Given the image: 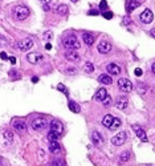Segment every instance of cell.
<instances>
[{"label": "cell", "mask_w": 155, "mask_h": 166, "mask_svg": "<svg viewBox=\"0 0 155 166\" xmlns=\"http://www.w3.org/2000/svg\"><path fill=\"white\" fill-rule=\"evenodd\" d=\"M62 44H64V47H65L66 49H72V51H76V49H78V48L81 47L80 41L77 40V37H76L74 35H69V36L64 37Z\"/></svg>", "instance_id": "cell-1"}, {"label": "cell", "mask_w": 155, "mask_h": 166, "mask_svg": "<svg viewBox=\"0 0 155 166\" xmlns=\"http://www.w3.org/2000/svg\"><path fill=\"white\" fill-rule=\"evenodd\" d=\"M12 12H13V16L18 20H25L29 16V9L27 7H24V5H18V7H15Z\"/></svg>", "instance_id": "cell-2"}, {"label": "cell", "mask_w": 155, "mask_h": 166, "mask_svg": "<svg viewBox=\"0 0 155 166\" xmlns=\"http://www.w3.org/2000/svg\"><path fill=\"white\" fill-rule=\"evenodd\" d=\"M48 126V121L45 118H42V117H38V118H35L32 121V128L37 130V132H41L44 130Z\"/></svg>", "instance_id": "cell-3"}, {"label": "cell", "mask_w": 155, "mask_h": 166, "mask_svg": "<svg viewBox=\"0 0 155 166\" xmlns=\"http://www.w3.org/2000/svg\"><path fill=\"white\" fill-rule=\"evenodd\" d=\"M118 88H119V91L129 93L132 91V82L127 79H119L118 80Z\"/></svg>", "instance_id": "cell-4"}, {"label": "cell", "mask_w": 155, "mask_h": 166, "mask_svg": "<svg viewBox=\"0 0 155 166\" xmlns=\"http://www.w3.org/2000/svg\"><path fill=\"white\" fill-rule=\"evenodd\" d=\"M32 47H33V41L31 40V39H23V40H20L18 43V48L20 49V51H23V52H27Z\"/></svg>", "instance_id": "cell-5"}, {"label": "cell", "mask_w": 155, "mask_h": 166, "mask_svg": "<svg viewBox=\"0 0 155 166\" xmlns=\"http://www.w3.org/2000/svg\"><path fill=\"white\" fill-rule=\"evenodd\" d=\"M126 141V133L125 132H119L118 134H115L113 138H112V143L115 146H121L123 145V142Z\"/></svg>", "instance_id": "cell-6"}, {"label": "cell", "mask_w": 155, "mask_h": 166, "mask_svg": "<svg viewBox=\"0 0 155 166\" xmlns=\"http://www.w3.org/2000/svg\"><path fill=\"white\" fill-rule=\"evenodd\" d=\"M141 21L142 23H145V24H150L151 21H152V19H154V15H152V12L150 9H145L143 12L141 13Z\"/></svg>", "instance_id": "cell-7"}, {"label": "cell", "mask_w": 155, "mask_h": 166, "mask_svg": "<svg viewBox=\"0 0 155 166\" xmlns=\"http://www.w3.org/2000/svg\"><path fill=\"white\" fill-rule=\"evenodd\" d=\"M110 51H112V44H110L109 41H105V40L99 41V44H98V52H99V53L106 54V53H109Z\"/></svg>", "instance_id": "cell-8"}, {"label": "cell", "mask_w": 155, "mask_h": 166, "mask_svg": "<svg viewBox=\"0 0 155 166\" xmlns=\"http://www.w3.org/2000/svg\"><path fill=\"white\" fill-rule=\"evenodd\" d=\"M62 129H64V126H62V124L58 120H54V121H52V124H51V132H53V133H56V134H61L62 133Z\"/></svg>", "instance_id": "cell-9"}, {"label": "cell", "mask_w": 155, "mask_h": 166, "mask_svg": "<svg viewBox=\"0 0 155 166\" xmlns=\"http://www.w3.org/2000/svg\"><path fill=\"white\" fill-rule=\"evenodd\" d=\"M12 126H13V129L18 130L19 133L27 132V124L24 122V121H21V120H15L12 122Z\"/></svg>", "instance_id": "cell-10"}, {"label": "cell", "mask_w": 155, "mask_h": 166, "mask_svg": "<svg viewBox=\"0 0 155 166\" xmlns=\"http://www.w3.org/2000/svg\"><path fill=\"white\" fill-rule=\"evenodd\" d=\"M49 152L53 154H58L61 152V146H60L57 140H49Z\"/></svg>", "instance_id": "cell-11"}, {"label": "cell", "mask_w": 155, "mask_h": 166, "mask_svg": "<svg viewBox=\"0 0 155 166\" xmlns=\"http://www.w3.org/2000/svg\"><path fill=\"white\" fill-rule=\"evenodd\" d=\"M127 104H129V100H127V97L119 96L117 98V101H115V106H117L118 109H121V110H123V109L127 108Z\"/></svg>", "instance_id": "cell-12"}, {"label": "cell", "mask_w": 155, "mask_h": 166, "mask_svg": "<svg viewBox=\"0 0 155 166\" xmlns=\"http://www.w3.org/2000/svg\"><path fill=\"white\" fill-rule=\"evenodd\" d=\"M41 59H42V56L38 52L28 53V56H27V60H28V63H31V64H37Z\"/></svg>", "instance_id": "cell-13"}, {"label": "cell", "mask_w": 155, "mask_h": 166, "mask_svg": "<svg viewBox=\"0 0 155 166\" xmlns=\"http://www.w3.org/2000/svg\"><path fill=\"white\" fill-rule=\"evenodd\" d=\"M106 69H108V72H109V75H112V76H118V75L121 73V66L117 65V64H114V63L109 64V65L106 66Z\"/></svg>", "instance_id": "cell-14"}, {"label": "cell", "mask_w": 155, "mask_h": 166, "mask_svg": "<svg viewBox=\"0 0 155 166\" xmlns=\"http://www.w3.org/2000/svg\"><path fill=\"white\" fill-rule=\"evenodd\" d=\"M132 130L137 133V136L139 137L143 142H147V136H146V133H145V130H143L139 125H134V126H132Z\"/></svg>", "instance_id": "cell-15"}, {"label": "cell", "mask_w": 155, "mask_h": 166, "mask_svg": "<svg viewBox=\"0 0 155 166\" xmlns=\"http://www.w3.org/2000/svg\"><path fill=\"white\" fill-rule=\"evenodd\" d=\"M65 57L69 60V61H78L80 60V54L76 51H72V49H68V52L65 53Z\"/></svg>", "instance_id": "cell-16"}, {"label": "cell", "mask_w": 155, "mask_h": 166, "mask_svg": "<svg viewBox=\"0 0 155 166\" xmlns=\"http://www.w3.org/2000/svg\"><path fill=\"white\" fill-rule=\"evenodd\" d=\"M92 141H93L94 145L98 146V145H101V143L103 142V137L99 134L98 132H93V133H92Z\"/></svg>", "instance_id": "cell-17"}, {"label": "cell", "mask_w": 155, "mask_h": 166, "mask_svg": "<svg viewBox=\"0 0 155 166\" xmlns=\"http://www.w3.org/2000/svg\"><path fill=\"white\" fill-rule=\"evenodd\" d=\"M82 40H84V43L86 44V45H92V44L94 43V36L89 32H85L84 35H82Z\"/></svg>", "instance_id": "cell-18"}, {"label": "cell", "mask_w": 155, "mask_h": 166, "mask_svg": "<svg viewBox=\"0 0 155 166\" xmlns=\"http://www.w3.org/2000/svg\"><path fill=\"white\" fill-rule=\"evenodd\" d=\"M98 81L101 82V84H105V85H109V84H112L113 82V79L110 77L109 75H101L98 77Z\"/></svg>", "instance_id": "cell-19"}, {"label": "cell", "mask_w": 155, "mask_h": 166, "mask_svg": "<svg viewBox=\"0 0 155 166\" xmlns=\"http://www.w3.org/2000/svg\"><path fill=\"white\" fill-rule=\"evenodd\" d=\"M108 96V92L106 89H103V88H101V89H98L97 93H96V100H98V101H102V100Z\"/></svg>", "instance_id": "cell-20"}, {"label": "cell", "mask_w": 155, "mask_h": 166, "mask_svg": "<svg viewBox=\"0 0 155 166\" xmlns=\"http://www.w3.org/2000/svg\"><path fill=\"white\" fill-rule=\"evenodd\" d=\"M113 116H110V114H106L103 117V120H102V124H103V126H106V128H110V125H112V122H113Z\"/></svg>", "instance_id": "cell-21"}, {"label": "cell", "mask_w": 155, "mask_h": 166, "mask_svg": "<svg viewBox=\"0 0 155 166\" xmlns=\"http://www.w3.org/2000/svg\"><path fill=\"white\" fill-rule=\"evenodd\" d=\"M141 5V3L139 2H137V0H131V2L129 3V5H127V11L129 12H131V11H134L135 8H138Z\"/></svg>", "instance_id": "cell-22"}, {"label": "cell", "mask_w": 155, "mask_h": 166, "mask_svg": "<svg viewBox=\"0 0 155 166\" xmlns=\"http://www.w3.org/2000/svg\"><path fill=\"white\" fill-rule=\"evenodd\" d=\"M56 12L58 15H66V13H68V5H65V4L58 5V7L56 8Z\"/></svg>", "instance_id": "cell-23"}, {"label": "cell", "mask_w": 155, "mask_h": 166, "mask_svg": "<svg viewBox=\"0 0 155 166\" xmlns=\"http://www.w3.org/2000/svg\"><path fill=\"white\" fill-rule=\"evenodd\" d=\"M69 109H70L73 113H80V106H78V104H76L74 101H69Z\"/></svg>", "instance_id": "cell-24"}, {"label": "cell", "mask_w": 155, "mask_h": 166, "mask_svg": "<svg viewBox=\"0 0 155 166\" xmlns=\"http://www.w3.org/2000/svg\"><path fill=\"white\" fill-rule=\"evenodd\" d=\"M119 126H121V120L119 118H113V122H112V125H110L109 129L115 130V129H118Z\"/></svg>", "instance_id": "cell-25"}, {"label": "cell", "mask_w": 155, "mask_h": 166, "mask_svg": "<svg viewBox=\"0 0 155 166\" xmlns=\"http://www.w3.org/2000/svg\"><path fill=\"white\" fill-rule=\"evenodd\" d=\"M4 138L11 143V142L13 141V133L11 132V130H5V132H4Z\"/></svg>", "instance_id": "cell-26"}, {"label": "cell", "mask_w": 155, "mask_h": 166, "mask_svg": "<svg viewBox=\"0 0 155 166\" xmlns=\"http://www.w3.org/2000/svg\"><path fill=\"white\" fill-rule=\"evenodd\" d=\"M84 70L86 72V73H92V72L94 70V65L92 64V63H85V66H84Z\"/></svg>", "instance_id": "cell-27"}, {"label": "cell", "mask_w": 155, "mask_h": 166, "mask_svg": "<svg viewBox=\"0 0 155 166\" xmlns=\"http://www.w3.org/2000/svg\"><path fill=\"white\" fill-rule=\"evenodd\" d=\"M129 159H130V153L129 152H125V153L121 154V157H119L121 162H126V161H129Z\"/></svg>", "instance_id": "cell-28"}, {"label": "cell", "mask_w": 155, "mask_h": 166, "mask_svg": "<svg viewBox=\"0 0 155 166\" xmlns=\"http://www.w3.org/2000/svg\"><path fill=\"white\" fill-rule=\"evenodd\" d=\"M7 45H8V40L3 35H0V48H2V47H7Z\"/></svg>", "instance_id": "cell-29"}, {"label": "cell", "mask_w": 155, "mask_h": 166, "mask_svg": "<svg viewBox=\"0 0 155 166\" xmlns=\"http://www.w3.org/2000/svg\"><path fill=\"white\" fill-rule=\"evenodd\" d=\"M102 104L105 105V106H109V105L112 104V97H110V96H106V97L102 100Z\"/></svg>", "instance_id": "cell-30"}, {"label": "cell", "mask_w": 155, "mask_h": 166, "mask_svg": "<svg viewBox=\"0 0 155 166\" xmlns=\"http://www.w3.org/2000/svg\"><path fill=\"white\" fill-rule=\"evenodd\" d=\"M57 88H58V91H61L65 96H68V89H66V88H65V85H62V84H58V86H57Z\"/></svg>", "instance_id": "cell-31"}, {"label": "cell", "mask_w": 155, "mask_h": 166, "mask_svg": "<svg viewBox=\"0 0 155 166\" xmlns=\"http://www.w3.org/2000/svg\"><path fill=\"white\" fill-rule=\"evenodd\" d=\"M102 16H103V18H105V19H108V20H110V19H112V18H113V12H109V11H106V12H103V13H102Z\"/></svg>", "instance_id": "cell-32"}, {"label": "cell", "mask_w": 155, "mask_h": 166, "mask_svg": "<svg viewBox=\"0 0 155 166\" xmlns=\"http://www.w3.org/2000/svg\"><path fill=\"white\" fill-rule=\"evenodd\" d=\"M44 37H45V40H52V37H53V33L49 31V32H45L44 33Z\"/></svg>", "instance_id": "cell-33"}, {"label": "cell", "mask_w": 155, "mask_h": 166, "mask_svg": "<svg viewBox=\"0 0 155 166\" xmlns=\"http://www.w3.org/2000/svg\"><path fill=\"white\" fill-rule=\"evenodd\" d=\"M99 8H101L102 11H105L108 8V4H106V0H102L101 3H99Z\"/></svg>", "instance_id": "cell-34"}, {"label": "cell", "mask_w": 155, "mask_h": 166, "mask_svg": "<svg viewBox=\"0 0 155 166\" xmlns=\"http://www.w3.org/2000/svg\"><path fill=\"white\" fill-rule=\"evenodd\" d=\"M0 57H2L3 60H7V59H8V56H7V53H5V52H2V53H0Z\"/></svg>", "instance_id": "cell-35"}, {"label": "cell", "mask_w": 155, "mask_h": 166, "mask_svg": "<svg viewBox=\"0 0 155 166\" xmlns=\"http://www.w3.org/2000/svg\"><path fill=\"white\" fill-rule=\"evenodd\" d=\"M135 75H137L138 77H139V76H142V69H139V68H137V69H135Z\"/></svg>", "instance_id": "cell-36"}, {"label": "cell", "mask_w": 155, "mask_h": 166, "mask_svg": "<svg viewBox=\"0 0 155 166\" xmlns=\"http://www.w3.org/2000/svg\"><path fill=\"white\" fill-rule=\"evenodd\" d=\"M89 15H94V16H96V15H98V11L97 9H92L90 12H89Z\"/></svg>", "instance_id": "cell-37"}, {"label": "cell", "mask_w": 155, "mask_h": 166, "mask_svg": "<svg viewBox=\"0 0 155 166\" xmlns=\"http://www.w3.org/2000/svg\"><path fill=\"white\" fill-rule=\"evenodd\" d=\"M76 72H77V70H76L74 68H72V69H68V73H72V75H76Z\"/></svg>", "instance_id": "cell-38"}, {"label": "cell", "mask_w": 155, "mask_h": 166, "mask_svg": "<svg viewBox=\"0 0 155 166\" xmlns=\"http://www.w3.org/2000/svg\"><path fill=\"white\" fill-rule=\"evenodd\" d=\"M45 49H48V51H49V49H52V45H51V43H48V44H47V45H45Z\"/></svg>", "instance_id": "cell-39"}, {"label": "cell", "mask_w": 155, "mask_h": 166, "mask_svg": "<svg viewBox=\"0 0 155 166\" xmlns=\"http://www.w3.org/2000/svg\"><path fill=\"white\" fill-rule=\"evenodd\" d=\"M150 35H151V36H152V37H155V28H154V29H151V31H150Z\"/></svg>", "instance_id": "cell-40"}, {"label": "cell", "mask_w": 155, "mask_h": 166, "mask_svg": "<svg viewBox=\"0 0 155 166\" xmlns=\"http://www.w3.org/2000/svg\"><path fill=\"white\" fill-rule=\"evenodd\" d=\"M9 61L12 63V64H15V63H16V59H15V57H11V59H9Z\"/></svg>", "instance_id": "cell-41"}, {"label": "cell", "mask_w": 155, "mask_h": 166, "mask_svg": "<svg viewBox=\"0 0 155 166\" xmlns=\"http://www.w3.org/2000/svg\"><path fill=\"white\" fill-rule=\"evenodd\" d=\"M32 81H33V82H37V81H38V79H37V77H33Z\"/></svg>", "instance_id": "cell-42"}, {"label": "cell", "mask_w": 155, "mask_h": 166, "mask_svg": "<svg viewBox=\"0 0 155 166\" xmlns=\"http://www.w3.org/2000/svg\"><path fill=\"white\" fill-rule=\"evenodd\" d=\"M151 69H152V72H154V73H155V63L152 64V66H151Z\"/></svg>", "instance_id": "cell-43"}, {"label": "cell", "mask_w": 155, "mask_h": 166, "mask_svg": "<svg viewBox=\"0 0 155 166\" xmlns=\"http://www.w3.org/2000/svg\"><path fill=\"white\" fill-rule=\"evenodd\" d=\"M41 2H44V3H49V0H41Z\"/></svg>", "instance_id": "cell-44"}, {"label": "cell", "mask_w": 155, "mask_h": 166, "mask_svg": "<svg viewBox=\"0 0 155 166\" xmlns=\"http://www.w3.org/2000/svg\"><path fill=\"white\" fill-rule=\"evenodd\" d=\"M70 2H73V3H77V2H78V0H70Z\"/></svg>", "instance_id": "cell-45"}]
</instances>
